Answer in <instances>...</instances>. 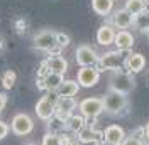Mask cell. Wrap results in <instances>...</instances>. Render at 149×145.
<instances>
[{"mask_svg":"<svg viewBox=\"0 0 149 145\" xmlns=\"http://www.w3.org/2000/svg\"><path fill=\"white\" fill-rule=\"evenodd\" d=\"M58 100H59V96H58L56 91H47L46 95L36 103L37 118H41V120H44V122H49L51 118L54 117V110H56Z\"/></svg>","mask_w":149,"mask_h":145,"instance_id":"1","label":"cell"},{"mask_svg":"<svg viewBox=\"0 0 149 145\" xmlns=\"http://www.w3.org/2000/svg\"><path fill=\"white\" fill-rule=\"evenodd\" d=\"M129 51H112V52H107L103 54L102 57H98V72L100 71H109V69H119L122 64L127 61L129 57Z\"/></svg>","mask_w":149,"mask_h":145,"instance_id":"2","label":"cell"},{"mask_svg":"<svg viewBox=\"0 0 149 145\" xmlns=\"http://www.w3.org/2000/svg\"><path fill=\"white\" fill-rule=\"evenodd\" d=\"M110 91H115V93H120V95H129L130 91L134 90L136 83H134V78L127 74V72L117 71L113 76L110 78Z\"/></svg>","mask_w":149,"mask_h":145,"instance_id":"3","label":"cell"},{"mask_svg":"<svg viewBox=\"0 0 149 145\" xmlns=\"http://www.w3.org/2000/svg\"><path fill=\"white\" fill-rule=\"evenodd\" d=\"M102 100H103V111H107V113H110V115L120 113L122 110L125 108V105H127L125 95L115 93V91H109Z\"/></svg>","mask_w":149,"mask_h":145,"instance_id":"4","label":"cell"},{"mask_svg":"<svg viewBox=\"0 0 149 145\" xmlns=\"http://www.w3.org/2000/svg\"><path fill=\"white\" fill-rule=\"evenodd\" d=\"M10 130L17 137L29 135L34 130V122L27 113H17V115H14L12 122H10Z\"/></svg>","mask_w":149,"mask_h":145,"instance_id":"5","label":"cell"},{"mask_svg":"<svg viewBox=\"0 0 149 145\" xmlns=\"http://www.w3.org/2000/svg\"><path fill=\"white\" fill-rule=\"evenodd\" d=\"M78 108L85 118L92 120V118H97L103 111V100L97 98V96H90V98H85L83 101H80Z\"/></svg>","mask_w":149,"mask_h":145,"instance_id":"6","label":"cell"},{"mask_svg":"<svg viewBox=\"0 0 149 145\" xmlns=\"http://www.w3.org/2000/svg\"><path fill=\"white\" fill-rule=\"evenodd\" d=\"M34 47L39 49V51H51L53 47L56 46V32L53 30H42L34 36Z\"/></svg>","mask_w":149,"mask_h":145,"instance_id":"7","label":"cell"},{"mask_svg":"<svg viewBox=\"0 0 149 145\" xmlns=\"http://www.w3.org/2000/svg\"><path fill=\"white\" fill-rule=\"evenodd\" d=\"M76 63L80 64L81 68H88V66H93V64L98 63V56L93 51L90 46H80L76 49Z\"/></svg>","mask_w":149,"mask_h":145,"instance_id":"8","label":"cell"},{"mask_svg":"<svg viewBox=\"0 0 149 145\" xmlns=\"http://www.w3.org/2000/svg\"><path fill=\"white\" fill-rule=\"evenodd\" d=\"M100 79V72L98 69H95L93 66H88V68H81L78 71V84L83 86V88H92L95 86Z\"/></svg>","mask_w":149,"mask_h":145,"instance_id":"9","label":"cell"},{"mask_svg":"<svg viewBox=\"0 0 149 145\" xmlns=\"http://www.w3.org/2000/svg\"><path fill=\"white\" fill-rule=\"evenodd\" d=\"M76 106H78V105H76L74 98H59L58 103H56L54 117L65 122L66 118H70L71 115H73V111H74Z\"/></svg>","mask_w":149,"mask_h":145,"instance_id":"10","label":"cell"},{"mask_svg":"<svg viewBox=\"0 0 149 145\" xmlns=\"http://www.w3.org/2000/svg\"><path fill=\"white\" fill-rule=\"evenodd\" d=\"M44 66L49 72H56V74H65L68 71V61L63 56H49L44 61Z\"/></svg>","mask_w":149,"mask_h":145,"instance_id":"11","label":"cell"},{"mask_svg":"<svg viewBox=\"0 0 149 145\" xmlns=\"http://www.w3.org/2000/svg\"><path fill=\"white\" fill-rule=\"evenodd\" d=\"M124 138H125L124 128L119 127V125H110L103 130V140L112 145H120L124 142Z\"/></svg>","mask_w":149,"mask_h":145,"instance_id":"12","label":"cell"},{"mask_svg":"<svg viewBox=\"0 0 149 145\" xmlns=\"http://www.w3.org/2000/svg\"><path fill=\"white\" fill-rule=\"evenodd\" d=\"M65 81L63 79V74H56V72H47L46 76H42L39 79V88L47 91H56L59 88V84Z\"/></svg>","mask_w":149,"mask_h":145,"instance_id":"13","label":"cell"},{"mask_svg":"<svg viewBox=\"0 0 149 145\" xmlns=\"http://www.w3.org/2000/svg\"><path fill=\"white\" fill-rule=\"evenodd\" d=\"M80 90V84L78 81H73V79H65V81L59 84V88L56 90L58 96L59 98H73L74 95Z\"/></svg>","mask_w":149,"mask_h":145,"instance_id":"14","label":"cell"},{"mask_svg":"<svg viewBox=\"0 0 149 145\" xmlns=\"http://www.w3.org/2000/svg\"><path fill=\"white\" fill-rule=\"evenodd\" d=\"M86 127V120L83 115H71L70 118L65 120V130L71 132V133H80L83 128Z\"/></svg>","mask_w":149,"mask_h":145,"instance_id":"15","label":"cell"},{"mask_svg":"<svg viewBox=\"0 0 149 145\" xmlns=\"http://www.w3.org/2000/svg\"><path fill=\"white\" fill-rule=\"evenodd\" d=\"M103 137V133H100L98 130H95L92 127H85L80 133H78V140L81 144H97L100 142V138Z\"/></svg>","mask_w":149,"mask_h":145,"instance_id":"16","label":"cell"},{"mask_svg":"<svg viewBox=\"0 0 149 145\" xmlns=\"http://www.w3.org/2000/svg\"><path fill=\"white\" fill-rule=\"evenodd\" d=\"M115 46L119 51H130V47L134 46V37L127 30H120L119 34H115Z\"/></svg>","mask_w":149,"mask_h":145,"instance_id":"17","label":"cell"},{"mask_svg":"<svg viewBox=\"0 0 149 145\" xmlns=\"http://www.w3.org/2000/svg\"><path fill=\"white\" fill-rule=\"evenodd\" d=\"M97 41L100 46H109L115 41V32L110 26H102L97 32Z\"/></svg>","mask_w":149,"mask_h":145,"instance_id":"18","label":"cell"},{"mask_svg":"<svg viewBox=\"0 0 149 145\" xmlns=\"http://www.w3.org/2000/svg\"><path fill=\"white\" fill-rule=\"evenodd\" d=\"M127 68H129L132 72H141L144 69V66H146V59H144V56L139 54V52H134V54H130L127 57Z\"/></svg>","mask_w":149,"mask_h":145,"instance_id":"19","label":"cell"},{"mask_svg":"<svg viewBox=\"0 0 149 145\" xmlns=\"http://www.w3.org/2000/svg\"><path fill=\"white\" fill-rule=\"evenodd\" d=\"M132 22H134V15H132L130 12H127V10H119V12L113 15V24L119 29L129 27Z\"/></svg>","mask_w":149,"mask_h":145,"instance_id":"20","label":"cell"},{"mask_svg":"<svg viewBox=\"0 0 149 145\" xmlns=\"http://www.w3.org/2000/svg\"><path fill=\"white\" fill-rule=\"evenodd\" d=\"M112 0H92V7L97 14L100 15H107L109 12L112 10Z\"/></svg>","mask_w":149,"mask_h":145,"instance_id":"21","label":"cell"},{"mask_svg":"<svg viewBox=\"0 0 149 145\" xmlns=\"http://www.w3.org/2000/svg\"><path fill=\"white\" fill-rule=\"evenodd\" d=\"M132 24L136 26V29H139V30H149V12H141V14H137Z\"/></svg>","mask_w":149,"mask_h":145,"instance_id":"22","label":"cell"},{"mask_svg":"<svg viewBox=\"0 0 149 145\" xmlns=\"http://www.w3.org/2000/svg\"><path fill=\"white\" fill-rule=\"evenodd\" d=\"M144 7H146L144 0H127V7H125V10L130 12L132 15H137V14H141V12H144Z\"/></svg>","mask_w":149,"mask_h":145,"instance_id":"23","label":"cell"},{"mask_svg":"<svg viewBox=\"0 0 149 145\" xmlns=\"http://www.w3.org/2000/svg\"><path fill=\"white\" fill-rule=\"evenodd\" d=\"M47 133H56L58 135V132H61V130H65V122L63 120H59V118L53 117L49 122H47Z\"/></svg>","mask_w":149,"mask_h":145,"instance_id":"24","label":"cell"},{"mask_svg":"<svg viewBox=\"0 0 149 145\" xmlns=\"http://www.w3.org/2000/svg\"><path fill=\"white\" fill-rule=\"evenodd\" d=\"M15 79H17V74L14 71H5L3 72V76H2V84H3V88L5 90H10L14 84H15Z\"/></svg>","mask_w":149,"mask_h":145,"instance_id":"25","label":"cell"},{"mask_svg":"<svg viewBox=\"0 0 149 145\" xmlns=\"http://www.w3.org/2000/svg\"><path fill=\"white\" fill-rule=\"evenodd\" d=\"M142 132H144V128H141L139 132H134L130 137H125L120 145H142V140L139 137V133H142Z\"/></svg>","mask_w":149,"mask_h":145,"instance_id":"26","label":"cell"},{"mask_svg":"<svg viewBox=\"0 0 149 145\" xmlns=\"http://www.w3.org/2000/svg\"><path fill=\"white\" fill-rule=\"evenodd\" d=\"M42 145H61V137L56 133H46L42 137Z\"/></svg>","mask_w":149,"mask_h":145,"instance_id":"27","label":"cell"},{"mask_svg":"<svg viewBox=\"0 0 149 145\" xmlns=\"http://www.w3.org/2000/svg\"><path fill=\"white\" fill-rule=\"evenodd\" d=\"M56 44L61 46V47H66L70 44V37L66 34H63V32H56Z\"/></svg>","mask_w":149,"mask_h":145,"instance_id":"28","label":"cell"},{"mask_svg":"<svg viewBox=\"0 0 149 145\" xmlns=\"http://www.w3.org/2000/svg\"><path fill=\"white\" fill-rule=\"evenodd\" d=\"M9 132H10V127L5 123V122L0 120V140H3L5 137L9 135Z\"/></svg>","mask_w":149,"mask_h":145,"instance_id":"29","label":"cell"},{"mask_svg":"<svg viewBox=\"0 0 149 145\" xmlns=\"http://www.w3.org/2000/svg\"><path fill=\"white\" fill-rule=\"evenodd\" d=\"M5 105H7V95L5 93H0V111H3Z\"/></svg>","mask_w":149,"mask_h":145,"instance_id":"30","label":"cell"},{"mask_svg":"<svg viewBox=\"0 0 149 145\" xmlns=\"http://www.w3.org/2000/svg\"><path fill=\"white\" fill-rule=\"evenodd\" d=\"M144 135H146V137L149 138V123L146 125V127H144Z\"/></svg>","mask_w":149,"mask_h":145,"instance_id":"31","label":"cell"},{"mask_svg":"<svg viewBox=\"0 0 149 145\" xmlns=\"http://www.w3.org/2000/svg\"><path fill=\"white\" fill-rule=\"evenodd\" d=\"M95 145H112V144H109V142H105V140H100V142H97Z\"/></svg>","mask_w":149,"mask_h":145,"instance_id":"32","label":"cell"},{"mask_svg":"<svg viewBox=\"0 0 149 145\" xmlns=\"http://www.w3.org/2000/svg\"><path fill=\"white\" fill-rule=\"evenodd\" d=\"M2 47H3V39L0 37V49H2Z\"/></svg>","mask_w":149,"mask_h":145,"instance_id":"33","label":"cell"},{"mask_svg":"<svg viewBox=\"0 0 149 145\" xmlns=\"http://www.w3.org/2000/svg\"><path fill=\"white\" fill-rule=\"evenodd\" d=\"M26 145H37V144H32V142H31V144H26Z\"/></svg>","mask_w":149,"mask_h":145,"instance_id":"34","label":"cell"},{"mask_svg":"<svg viewBox=\"0 0 149 145\" xmlns=\"http://www.w3.org/2000/svg\"><path fill=\"white\" fill-rule=\"evenodd\" d=\"M148 145H149V144H148Z\"/></svg>","mask_w":149,"mask_h":145,"instance_id":"35","label":"cell"}]
</instances>
